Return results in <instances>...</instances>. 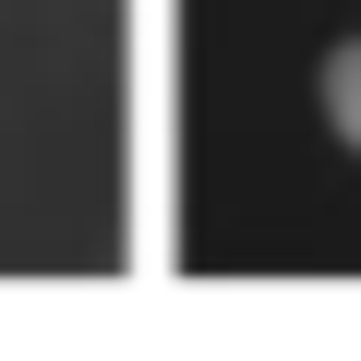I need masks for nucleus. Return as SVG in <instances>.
I'll use <instances>...</instances> for the list:
<instances>
[{"label":"nucleus","instance_id":"1","mask_svg":"<svg viewBox=\"0 0 361 361\" xmlns=\"http://www.w3.org/2000/svg\"><path fill=\"white\" fill-rule=\"evenodd\" d=\"M325 121H337V145L361 157V37H349V49H325Z\"/></svg>","mask_w":361,"mask_h":361}]
</instances>
